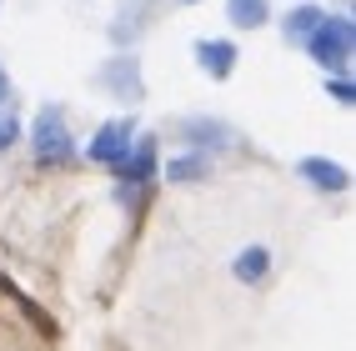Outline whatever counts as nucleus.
<instances>
[{
	"label": "nucleus",
	"mask_w": 356,
	"mask_h": 351,
	"mask_svg": "<svg viewBox=\"0 0 356 351\" xmlns=\"http://www.w3.org/2000/svg\"><path fill=\"white\" fill-rule=\"evenodd\" d=\"M10 96V81H6V70H0V101H6Z\"/></svg>",
	"instance_id": "15"
},
{
	"label": "nucleus",
	"mask_w": 356,
	"mask_h": 351,
	"mask_svg": "<svg viewBox=\"0 0 356 351\" xmlns=\"http://www.w3.org/2000/svg\"><path fill=\"white\" fill-rule=\"evenodd\" d=\"M196 60L211 70V76H231V70H236V45L231 40H201L196 45Z\"/></svg>",
	"instance_id": "7"
},
{
	"label": "nucleus",
	"mask_w": 356,
	"mask_h": 351,
	"mask_svg": "<svg viewBox=\"0 0 356 351\" xmlns=\"http://www.w3.org/2000/svg\"><path fill=\"white\" fill-rule=\"evenodd\" d=\"M136 76H140L136 56H121L115 65H106V70H101V85H106V90H115V96H126V101H136V96H140Z\"/></svg>",
	"instance_id": "5"
},
{
	"label": "nucleus",
	"mask_w": 356,
	"mask_h": 351,
	"mask_svg": "<svg viewBox=\"0 0 356 351\" xmlns=\"http://www.w3.org/2000/svg\"><path fill=\"white\" fill-rule=\"evenodd\" d=\"M331 96H337V101H351V96H356V90H351L346 81H331Z\"/></svg>",
	"instance_id": "14"
},
{
	"label": "nucleus",
	"mask_w": 356,
	"mask_h": 351,
	"mask_svg": "<svg viewBox=\"0 0 356 351\" xmlns=\"http://www.w3.org/2000/svg\"><path fill=\"white\" fill-rule=\"evenodd\" d=\"M15 136H20L15 115H0V151H6V146H15Z\"/></svg>",
	"instance_id": "13"
},
{
	"label": "nucleus",
	"mask_w": 356,
	"mask_h": 351,
	"mask_svg": "<svg viewBox=\"0 0 356 351\" xmlns=\"http://www.w3.org/2000/svg\"><path fill=\"white\" fill-rule=\"evenodd\" d=\"M121 171L126 181H146L151 171H156V136H146V140H136V146H126V156H121Z\"/></svg>",
	"instance_id": "6"
},
{
	"label": "nucleus",
	"mask_w": 356,
	"mask_h": 351,
	"mask_svg": "<svg viewBox=\"0 0 356 351\" xmlns=\"http://www.w3.org/2000/svg\"><path fill=\"white\" fill-rule=\"evenodd\" d=\"M186 136L201 140V146H226V140H231L226 126H211V121H186Z\"/></svg>",
	"instance_id": "12"
},
{
	"label": "nucleus",
	"mask_w": 356,
	"mask_h": 351,
	"mask_svg": "<svg viewBox=\"0 0 356 351\" xmlns=\"http://www.w3.org/2000/svg\"><path fill=\"white\" fill-rule=\"evenodd\" d=\"M266 0H226V15H231V26H241V31H256V26H266Z\"/></svg>",
	"instance_id": "9"
},
{
	"label": "nucleus",
	"mask_w": 356,
	"mask_h": 351,
	"mask_svg": "<svg viewBox=\"0 0 356 351\" xmlns=\"http://www.w3.org/2000/svg\"><path fill=\"white\" fill-rule=\"evenodd\" d=\"M31 151L40 166H70L76 161V140H70V126H65V115L60 106H45L35 115V126H31Z\"/></svg>",
	"instance_id": "1"
},
{
	"label": "nucleus",
	"mask_w": 356,
	"mask_h": 351,
	"mask_svg": "<svg viewBox=\"0 0 356 351\" xmlns=\"http://www.w3.org/2000/svg\"><path fill=\"white\" fill-rule=\"evenodd\" d=\"M211 166H206V156L201 151H186V156H176L171 161V171H165V176H171V181H201Z\"/></svg>",
	"instance_id": "11"
},
{
	"label": "nucleus",
	"mask_w": 356,
	"mask_h": 351,
	"mask_svg": "<svg viewBox=\"0 0 356 351\" xmlns=\"http://www.w3.org/2000/svg\"><path fill=\"white\" fill-rule=\"evenodd\" d=\"M266 266H271V251H266V246H246V251L231 261L236 281H246V286H256V281L266 276Z\"/></svg>",
	"instance_id": "8"
},
{
	"label": "nucleus",
	"mask_w": 356,
	"mask_h": 351,
	"mask_svg": "<svg viewBox=\"0 0 356 351\" xmlns=\"http://www.w3.org/2000/svg\"><path fill=\"white\" fill-rule=\"evenodd\" d=\"M301 45H306V51H312L326 70H341L346 56H351V20H326V15H321V26L306 35Z\"/></svg>",
	"instance_id": "2"
},
{
	"label": "nucleus",
	"mask_w": 356,
	"mask_h": 351,
	"mask_svg": "<svg viewBox=\"0 0 356 351\" xmlns=\"http://www.w3.org/2000/svg\"><path fill=\"white\" fill-rule=\"evenodd\" d=\"M296 171H301V181H312L316 191H346V166H337V161H326V156H306Z\"/></svg>",
	"instance_id": "4"
},
{
	"label": "nucleus",
	"mask_w": 356,
	"mask_h": 351,
	"mask_svg": "<svg viewBox=\"0 0 356 351\" xmlns=\"http://www.w3.org/2000/svg\"><path fill=\"white\" fill-rule=\"evenodd\" d=\"M316 26H321V10H316V6H296V10L286 15V40H296V45H301Z\"/></svg>",
	"instance_id": "10"
},
{
	"label": "nucleus",
	"mask_w": 356,
	"mask_h": 351,
	"mask_svg": "<svg viewBox=\"0 0 356 351\" xmlns=\"http://www.w3.org/2000/svg\"><path fill=\"white\" fill-rule=\"evenodd\" d=\"M131 146V121H111L96 131V140H90V161H101V166H121V156Z\"/></svg>",
	"instance_id": "3"
}]
</instances>
